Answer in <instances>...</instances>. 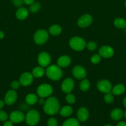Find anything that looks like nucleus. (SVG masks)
Here are the masks:
<instances>
[{
    "instance_id": "f704fd0d",
    "label": "nucleus",
    "mask_w": 126,
    "mask_h": 126,
    "mask_svg": "<svg viewBox=\"0 0 126 126\" xmlns=\"http://www.w3.org/2000/svg\"><path fill=\"white\" fill-rule=\"evenodd\" d=\"M20 84H20L19 81H13L11 83V88L12 89L16 90V89H17L19 87Z\"/></svg>"
},
{
    "instance_id": "a18cd8bd",
    "label": "nucleus",
    "mask_w": 126,
    "mask_h": 126,
    "mask_svg": "<svg viewBox=\"0 0 126 126\" xmlns=\"http://www.w3.org/2000/svg\"><path fill=\"white\" fill-rule=\"evenodd\" d=\"M111 126V124H106V125H105V126Z\"/></svg>"
},
{
    "instance_id": "aec40b11",
    "label": "nucleus",
    "mask_w": 126,
    "mask_h": 126,
    "mask_svg": "<svg viewBox=\"0 0 126 126\" xmlns=\"http://www.w3.org/2000/svg\"><path fill=\"white\" fill-rule=\"evenodd\" d=\"M59 114L63 117H69L73 113V108L70 106L65 105L59 110Z\"/></svg>"
},
{
    "instance_id": "ddd939ff",
    "label": "nucleus",
    "mask_w": 126,
    "mask_h": 126,
    "mask_svg": "<svg viewBox=\"0 0 126 126\" xmlns=\"http://www.w3.org/2000/svg\"><path fill=\"white\" fill-rule=\"evenodd\" d=\"M9 120L13 123H21L25 120V116L23 112L20 111H14L9 115Z\"/></svg>"
},
{
    "instance_id": "79ce46f5",
    "label": "nucleus",
    "mask_w": 126,
    "mask_h": 126,
    "mask_svg": "<svg viewBox=\"0 0 126 126\" xmlns=\"http://www.w3.org/2000/svg\"><path fill=\"white\" fill-rule=\"evenodd\" d=\"M38 102H39L40 104L41 105H43L44 103V101L43 100V98H40V100H38Z\"/></svg>"
},
{
    "instance_id": "0eeeda50",
    "label": "nucleus",
    "mask_w": 126,
    "mask_h": 126,
    "mask_svg": "<svg viewBox=\"0 0 126 126\" xmlns=\"http://www.w3.org/2000/svg\"><path fill=\"white\" fill-rule=\"evenodd\" d=\"M51 57L48 53L46 52H42L39 54L37 57L38 63L42 67H47L51 63Z\"/></svg>"
},
{
    "instance_id": "ea45409f",
    "label": "nucleus",
    "mask_w": 126,
    "mask_h": 126,
    "mask_svg": "<svg viewBox=\"0 0 126 126\" xmlns=\"http://www.w3.org/2000/svg\"><path fill=\"white\" fill-rule=\"evenodd\" d=\"M4 103L5 102H4V101L0 100V110L2 109V108L4 107Z\"/></svg>"
},
{
    "instance_id": "e433bc0d",
    "label": "nucleus",
    "mask_w": 126,
    "mask_h": 126,
    "mask_svg": "<svg viewBox=\"0 0 126 126\" xmlns=\"http://www.w3.org/2000/svg\"><path fill=\"white\" fill-rule=\"evenodd\" d=\"M35 0H23V3L27 5H32V4L34 3Z\"/></svg>"
},
{
    "instance_id": "9d476101",
    "label": "nucleus",
    "mask_w": 126,
    "mask_h": 126,
    "mask_svg": "<svg viewBox=\"0 0 126 126\" xmlns=\"http://www.w3.org/2000/svg\"><path fill=\"white\" fill-rule=\"evenodd\" d=\"M74 87V81L70 78H67L63 81L61 84V90L64 93H70Z\"/></svg>"
},
{
    "instance_id": "7ed1b4c3",
    "label": "nucleus",
    "mask_w": 126,
    "mask_h": 126,
    "mask_svg": "<svg viewBox=\"0 0 126 126\" xmlns=\"http://www.w3.org/2000/svg\"><path fill=\"white\" fill-rule=\"evenodd\" d=\"M26 124L29 126H35L38 124L40 120V114L37 110H30L27 113L25 118Z\"/></svg>"
},
{
    "instance_id": "c85d7f7f",
    "label": "nucleus",
    "mask_w": 126,
    "mask_h": 126,
    "mask_svg": "<svg viewBox=\"0 0 126 126\" xmlns=\"http://www.w3.org/2000/svg\"><path fill=\"white\" fill-rule=\"evenodd\" d=\"M66 102L69 104H74L75 102V97L74 94L71 93L67 94V95L65 97Z\"/></svg>"
},
{
    "instance_id": "20e7f679",
    "label": "nucleus",
    "mask_w": 126,
    "mask_h": 126,
    "mask_svg": "<svg viewBox=\"0 0 126 126\" xmlns=\"http://www.w3.org/2000/svg\"><path fill=\"white\" fill-rule=\"evenodd\" d=\"M69 46L70 48L75 51H81L86 47V43L85 39L81 37H72L69 41Z\"/></svg>"
},
{
    "instance_id": "cd10ccee",
    "label": "nucleus",
    "mask_w": 126,
    "mask_h": 126,
    "mask_svg": "<svg viewBox=\"0 0 126 126\" xmlns=\"http://www.w3.org/2000/svg\"><path fill=\"white\" fill-rule=\"evenodd\" d=\"M40 7L41 5L40 4V2H34L32 5H30V6L29 7V10L32 13H36V12H37L40 9Z\"/></svg>"
},
{
    "instance_id": "6e6552de",
    "label": "nucleus",
    "mask_w": 126,
    "mask_h": 126,
    "mask_svg": "<svg viewBox=\"0 0 126 126\" xmlns=\"http://www.w3.org/2000/svg\"><path fill=\"white\" fill-rule=\"evenodd\" d=\"M93 22V17L90 14H84L78 19L77 25L80 28H86L89 27Z\"/></svg>"
},
{
    "instance_id": "c03bdc74",
    "label": "nucleus",
    "mask_w": 126,
    "mask_h": 126,
    "mask_svg": "<svg viewBox=\"0 0 126 126\" xmlns=\"http://www.w3.org/2000/svg\"><path fill=\"white\" fill-rule=\"evenodd\" d=\"M124 116H125V118H126V111H125V113H124Z\"/></svg>"
},
{
    "instance_id": "f257e3e1",
    "label": "nucleus",
    "mask_w": 126,
    "mask_h": 126,
    "mask_svg": "<svg viewBox=\"0 0 126 126\" xmlns=\"http://www.w3.org/2000/svg\"><path fill=\"white\" fill-rule=\"evenodd\" d=\"M60 110L59 100L55 97H50L47 98L43 104V110L48 115H55Z\"/></svg>"
},
{
    "instance_id": "72a5a7b5",
    "label": "nucleus",
    "mask_w": 126,
    "mask_h": 126,
    "mask_svg": "<svg viewBox=\"0 0 126 126\" xmlns=\"http://www.w3.org/2000/svg\"><path fill=\"white\" fill-rule=\"evenodd\" d=\"M8 119V115L4 111L0 110V121H6Z\"/></svg>"
},
{
    "instance_id": "4c0bfd02",
    "label": "nucleus",
    "mask_w": 126,
    "mask_h": 126,
    "mask_svg": "<svg viewBox=\"0 0 126 126\" xmlns=\"http://www.w3.org/2000/svg\"><path fill=\"white\" fill-rule=\"evenodd\" d=\"M14 123L11 121H6L4 123L3 126H14Z\"/></svg>"
},
{
    "instance_id": "2f4dec72",
    "label": "nucleus",
    "mask_w": 126,
    "mask_h": 126,
    "mask_svg": "<svg viewBox=\"0 0 126 126\" xmlns=\"http://www.w3.org/2000/svg\"><path fill=\"white\" fill-rule=\"evenodd\" d=\"M86 48L90 51H93L97 48V44L95 41H90L86 43Z\"/></svg>"
},
{
    "instance_id": "49530a36",
    "label": "nucleus",
    "mask_w": 126,
    "mask_h": 126,
    "mask_svg": "<svg viewBox=\"0 0 126 126\" xmlns=\"http://www.w3.org/2000/svg\"><path fill=\"white\" fill-rule=\"evenodd\" d=\"M125 6H126V1H125Z\"/></svg>"
},
{
    "instance_id": "7c9ffc66",
    "label": "nucleus",
    "mask_w": 126,
    "mask_h": 126,
    "mask_svg": "<svg viewBox=\"0 0 126 126\" xmlns=\"http://www.w3.org/2000/svg\"><path fill=\"white\" fill-rule=\"evenodd\" d=\"M90 60L93 64H98L101 62V57L99 54H94L91 57Z\"/></svg>"
},
{
    "instance_id": "9b49d317",
    "label": "nucleus",
    "mask_w": 126,
    "mask_h": 126,
    "mask_svg": "<svg viewBox=\"0 0 126 126\" xmlns=\"http://www.w3.org/2000/svg\"><path fill=\"white\" fill-rule=\"evenodd\" d=\"M33 76L30 72H25L21 75L19 78V82L22 86H30L33 81Z\"/></svg>"
},
{
    "instance_id": "a19ab883",
    "label": "nucleus",
    "mask_w": 126,
    "mask_h": 126,
    "mask_svg": "<svg viewBox=\"0 0 126 126\" xmlns=\"http://www.w3.org/2000/svg\"><path fill=\"white\" fill-rule=\"evenodd\" d=\"M4 36L5 34L4 33V32H2V31H0V39H3V38H4Z\"/></svg>"
},
{
    "instance_id": "412c9836",
    "label": "nucleus",
    "mask_w": 126,
    "mask_h": 126,
    "mask_svg": "<svg viewBox=\"0 0 126 126\" xmlns=\"http://www.w3.org/2000/svg\"><path fill=\"white\" fill-rule=\"evenodd\" d=\"M111 91H112V94L115 95H119L124 93L126 91V87L122 84H119L112 87Z\"/></svg>"
},
{
    "instance_id": "b1692460",
    "label": "nucleus",
    "mask_w": 126,
    "mask_h": 126,
    "mask_svg": "<svg viewBox=\"0 0 126 126\" xmlns=\"http://www.w3.org/2000/svg\"><path fill=\"white\" fill-rule=\"evenodd\" d=\"M62 28L58 25H53L49 28V33L53 36H58L61 33Z\"/></svg>"
},
{
    "instance_id": "393cba45",
    "label": "nucleus",
    "mask_w": 126,
    "mask_h": 126,
    "mask_svg": "<svg viewBox=\"0 0 126 126\" xmlns=\"http://www.w3.org/2000/svg\"><path fill=\"white\" fill-rule=\"evenodd\" d=\"M62 126H80V123L78 119L72 118L65 120Z\"/></svg>"
},
{
    "instance_id": "4be33fe9",
    "label": "nucleus",
    "mask_w": 126,
    "mask_h": 126,
    "mask_svg": "<svg viewBox=\"0 0 126 126\" xmlns=\"http://www.w3.org/2000/svg\"><path fill=\"white\" fill-rule=\"evenodd\" d=\"M32 73L34 78H40L45 73V71H44V68L42 66H36L35 68L33 69Z\"/></svg>"
},
{
    "instance_id": "58836bf2",
    "label": "nucleus",
    "mask_w": 126,
    "mask_h": 126,
    "mask_svg": "<svg viewBox=\"0 0 126 126\" xmlns=\"http://www.w3.org/2000/svg\"><path fill=\"white\" fill-rule=\"evenodd\" d=\"M116 126H126V123L124 121H121L117 124Z\"/></svg>"
},
{
    "instance_id": "6ab92c4d",
    "label": "nucleus",
    "mask_w": 126,
    "mask_h": 126,
    "mask_svg": "<svg viewBox=\"0 0 126 126\" xmlns=\"http://www.w3.org/2000/svg\"><path fill=\"white\" fill-rule=\"evenodd\" d=\"M110 116H111V119L113 120L119 121L123 118L124 112L122 111V110L119 109V108H116L111 112Z\"/></svg>"
},
{
    "instance_id": "a211bd4d",
    "label": "nucleus",
    "mask_w": 126,
    "mask_h": 126,
    "mask_svg": "<svg viewBox=\"0 0 126 126\" xmlns=\"http://www.w3.org/2000/svg\"><path fill=\"white\" fill-rule=\"evenodd\" d=\"M16 16L17 19L20 20H23L26 19L28 16V11L27 8L21 7L17 10L16 12Z\"/></svg>"
},
{
    "instance_id": "2eb2a0df",
    "label": "nucleus",
    "mask_w": 126,
    "mask_h": 126,
    "mask_svg": "<svg viewBox=\"0 0 126 126\" xmlns=\"http://www.w3.org/2000/svg\"><path fill=\"white\" fill-rule=\"evenodd\" d=\"M98 52L99 55L101 57L108 59V58H111V57L113 56L114 52V49L111 46H103L100 48Z\"/></svg>"
},
{
    "instance_id": "4468645a",
    "label": "nucleus",
    "mask_w": 126,
    "mask_h": 126,
    "mask_svg": "<svg viewBox=\"0 0 126 126\" xmlns=\"http://www.w3.org/2000/svg\"><path fill=\"white\" fill-rule=\"evenodd\" d=\"M72 75L74 78L78 79H83L86 76V72L85 69L80 65H77L74 66L72 71Z\"/></svg>"
},
{
    "instance_id": "dca6fc26",
    "label": "nucleus",
    "mask_w": 126,
    "mask_h": 126,
    "mask_svg": "<svg viewBox=\"0 0 126 126\" xmlns=\"http://www.w3.org/2000/svg\"><path fill=\"white\" fill-rule=\"evenodd\" d=\"M77 117L79 121L85 122L89 118V111L85 107H80L77 112Z\"/></svg>"
},
{
    "instance_id": "37998d69",
    "label": "nucleus",
    "mask_w": 126,
    "mask_h": 126,
    "mask_svg": "<svg viewBox=\"0 0 126 126\" xmlns=\"http://www.w3.org/2000/svg\"><path fill=\"white\" fill-rule=\"evenodd\" d=\"M122 103H123L124 107L125 108H126V98H124L123 102H122Z\"/></svg>"
},
{
    "instance_id": "de8ad7c7",
    "label": "nucleus",
    "mask_w": 126,
    "mask_h": 126,
    "mask_svg": "<svg viewBox=\"0 0 126 126\" xmlns=\"http://www.w3.org/2000/svg\"></svg>"
},
{
    "instance_id": "f3484780",
    "label": "nucleus",
    "mask_w": 126,
    "mask_h": 126,
    "mask_svg": "<svg viewBox=\"0 0 126 126\" xmlns=\"http://www.w3.org/2000/svg\"><path fill=\"white\" fill-rule=\"evenodd\" d=\"M71 63V59L67 55H63L58 59L57 64L61 68H66Z\"/></svg>"
},
{
    "instance_id": "1a4fd4ad",
    "label": "nucleus",
    "mask_w": 126,
    "mask_h": 126,
    "mask_svg": "<svg viewBox=\"0 0 126 126\" xmlns=\"http://www.w3.org/2000/svg\"><path fill=\"white\" fill-rule=\"evenodd\" d=\"M97 89L103 93H108L112 91V84L107 80H101L97 83Z\"/></svg>"
},
{
    "instance_id": "5701e85b",
    "label": "nucleus",
    "mask_w": 126,
    "mask_h": 126,
    "mask_svg": "<svg viewBox=\"0 0 126 126\" xmlns=\"http://www.w3.org/2000/svg\"><path fill=\"white\" fill-rule=\"evenodd\" d=\"M38 98L34 94H29L25 97V102L29 105H33L38 102Z\"/></svg>"
},
{
    "instance_id": "bb28decb",
    "label": "nucleus",
    "mask_w": 126,
    "mask_h": 126,
    "mask_svg": "<svg viewBox=\"0 0 126 126\" xmlns=\"http://www.w3.org/2000/svg\"><path fill=\"white\" fill-rule=\"evenodd\" d=\"M79 87H80V90L84 91V92L88 91L90 87V81L87 79H83L82 81L80 82Z\"/></svg>"
},
{
    "instance_id": "473e14b6",
    "label": "nucleus",
    "mask_w": 126,
    "mask_h": 126,
    "mask_svg": "<svg viewBox=\"0 0 126 126\" xmlns=\"http://www.w3.org/2000/svg\"><path fill=\"white\" fill-rule=\"evenodd\" d=\"M48 126H58V121L54 118H50L47 121Z\"/></svg>"
},
{
    "instance_id": "f03ea898",
    "label": "nucleus",
    "mask_w": 126,
    "mask_h": 126,
    "mask_svg": "<svg viewBox=\"0 0 126 126\" xmlns=\"http://www.w3.org/2000/svg\"><path fill=\"white\" fill-rule=\"evenodd\" d=\"M46 76L53 81H58L63 76V71L61 68L58 65H52L48 66L45 71Z\"/></svg>"
},
{
    "instance_id": "a878e982",
    "label": "nucleus",
    "mask_w": 126,
    "mask_h": 126,
    "mask_svg": "<svg viewBox=\"0 0 126 126\" xmlns=\"http://www.w3.org/2000/svg\"><path fill=\"white\" fill-rule=\"evenodd\" d=\"M114 25L118 28H126V20L122 18H117L114 20Z\"/></svg>"
},
{
    "instance_id": "f8f14e48",
    "label": "nucleus",
    "mask_w": 126,
    "mask_h": 126,
    "mask_svg": "<svg viewBox=\"0 0 126 126\" xmlns=\"http://www.w3.org/2000/svg\"><path fill=\"white\" fill-rule=\"evenodd\" d=\"M17 99V94L14 89L7 91L4 96V102L8 105H12L14 104Z\"/></svg>"
},
{
    "instance_id": "39448f33",
    "label": "nucleus",
    "mask_w": 126,
    "mask_h": 126,
    "mask_svg": "<svg viewBox=\"0 0 126 126\" xmlns=\"http://www.w3.org/2000/svg\"><path fill=\"white\" fill-rule=\"evenodd\" d=\"M49 34L48 32L44 29L38 30L35 33L33 36V39L35 43L38 45H43L45 44L48 40Z\"/></svg>"
},
{
    "instance_id": "c9c22d12",
    "label": "nucleus",
    "mask_w": 126,
    "mask_h": 126,
    "mask_svg": "<svg viewBox=\"0 0 126 126\" xmlns=\"http://www.w3.org/2000/svg\"><path fill=\"white\" fill-rule=\"evenodd\" d=\"M12 2L14 6L17 7H20L23 3V0H12Z\"/></svg>"
},
{
    "instance_id": "423d86ee",
    "label": "nucleus",
    "mask_w": 126,
    "mask_h": 126,
    "mask_svg": "<svg viewBox=\"0 0 126 126\" xmlns=\"http://www.w3.org/2000/svg\"><path fill=\"white\" fill-rule=\"evenodd\" d=\"M53 89L51 85L48 84H42L37 89V93L40 98H47L53 94Z\"/></svg>"
},
{
    "instance_id": "c756f323",
    "label": "nucleus",
    "mask_w": 126,
    "mask_h": 126,
    "mask_svg": "<svg viewBox=\"0 0 126 126\" xmlns=\"http://www.w3.org/2000/svg\"><path fill=\"white\" fill-rule=\"evenodd\" d=\"M104 100H105V102L107 103H112L114 101V97L112 95V93L110 92L105 94V96H104Z\"/></svg>"
}]
</instances>
